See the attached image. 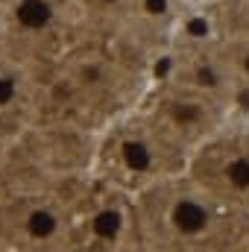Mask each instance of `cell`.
<instances>
[{"label":"cell","instance_id":"6da1fadb","mask_svg":"<svg viewBox=\"0 0 249 252\" xmlns=\"http://www.w3.org/2000/svg\"><path fill=\"white\" fill-rule=\"evenodd\" d=\"M170 220H173V226H176L179 235L193 238V235H202V232L208 229L211 214H208V208H205L202 202H196V199H179V202L173 205V211H170Z\"/></svg>","mask_w":249,"mask_h":252},{"label":"cell","instance_id":"7a4b0ae2","mask_svg":"<svg viewBox=\"0 0 249 252\" xmlns=\"http://www.w3.org/2000/svg\"><path fill=\"white\" fill-rule=\"evenodd\" d=\"M15 21L30 32H41L53 24V3L50 0H18Z\"/></svg>","mask_w":249,"mask_h":252},{"label":"cell","instance_id":"3957f363","mask_svg":"<svg viewBox=\"0 0 249 252\" xmlns=\"http://www.w3.org/2000/svg\"><path fill=\"white\" fill-rule=\"evenodd\" d=\"M121 153H124V161L129 170H135V173H141V170H150L153 167V150L144 144V141H124V147H121Z\"/></svg>","mask_w":249,"mask_h":252},{"label":"cell","instance_id":"277c9868","mask_svg":"<svg viewBox=\"0 0 249 252\" xmlns=\"http://www.w3.org/2000/svg\"><path fill=\"white\" fill-rule=\"evenodd\" d=\"M56 226H59L56 214H53V211H44V208L32 211L30 220H27V229H30L32 238H50V235L56 232Z\"/></svg>","mask_w":249,"mask_h":252},{"label":"cell","instance_id":"5b68a950","mask_svg":"<svg viewBox=\"0 0 249 252\" xmlns=\"http://www.w3.org/2000/svg\"><path fill=\"white\" fill-rule=\"evenodd\" d=\"M226 179H229L232 188L249 190V158H244V156L232 158V161L226 164Z\"/></svg>","mask_w":249,"mask_h":252},{"label":"cell","instance_id":"8992f818","mask_svg":"<svg viewBox=\"0 0 249 252\" xmlns=\"http://www.w3.org/2000/svg\"><path fill=\"white\" fill-rule=\"evenodd\" d=\"M118 229H121V214L118 211H100L94 217V232L100 238H115Z\"/></svg>","mask_w":249,"mask_h":252},{"label":"cell","instance_id":"52a82bcc","mask_svg":"<svg viewBox=\"0 0 249 252\" xmlns=\"http://www.w3.org/2000/svg\"><path fill=\"white\" fill-rule=\"evenodd\" d=\"M173 118H176V124L182 126H190V124H199L202 121V106L199 103H176L173 106Z\"/></svg>","mask_w":249,"mask_h":252},{"label":"cell","instance_id":"ba28073f","mask_svg":"<svg viewBox=\"0 0 249 252\" xmlns=\"http://www.w3.org/2000/svg\"><path fill=\"white\" fill-rule=\"evenodd\" d=\"M220 79H223V76H220V70H217L214 64H199V67H196V82H199L202 88H217Z\"/></svg>","mask_w":249,"mask_h":252},{"label":"cell","instance_id":"9c48e42d","mask_svg":"<svg viewBox=\"0 0 249 252\" xmlns=\"http://www.w3.org/2000/svg\"><path fill=\"white\" fill-rule=\"evenodd\" d=\"M141 9L150 18H164L170 12V0H141Z\"/></svg>","mask_w":249,"mask_h":252},{"label":"cell","instance_id":"30bf717a","mask_svg":"<svg viewBox=\"0 0 249 252\" xmlns=\"http://www.w3.org/2000/svg\"><path fill=\"white\" fill-rule=\"evenodd\" d=\"M185 30H187V35H190V38H205L211 27H208V21H205V18H190Z\"/></svg>","mask_w":249,"mask_h":252},{"label":"cell","instance_id":"8fae6325","mask_svg":"<svg viewBox=\"0 0 249 252\" xmlns=\"http://www.w3.org/2000/svg\"><path fill=\"white\" fill-rule=\"evenodd\" d=\"M12 94H15L12 79H0V106H3V103H9V100H12Z\"/></svg>","mask_w":249,"mask_h":252},{"label":"cell","instance_id":"7c38bea8","mask_svg":"<svg viewBox=\"0 0 249 252\" xmlns=\"http://www.w3.org/2000/svg\"><path fill=\"white\" fill-rule=\"evenodd\" d=\"M244 73H247V76H249V50H247V53H244Z\"/></svg>","mask_w":249,"mask_h":252},{"label":"cell","instance_id":"4fadbf2b","mask_svg":"<svg viewBox=\"0 0 249 252\" xmlns=\"http://www.w3.org/2000/svg\"><path fill=\"white\" fill-rule=\"evenodd\" d=\"M100 3H106V6H118L121 0H100Z\"/></svg>","mask_w":249,"mask_h":252}]
</instances>
